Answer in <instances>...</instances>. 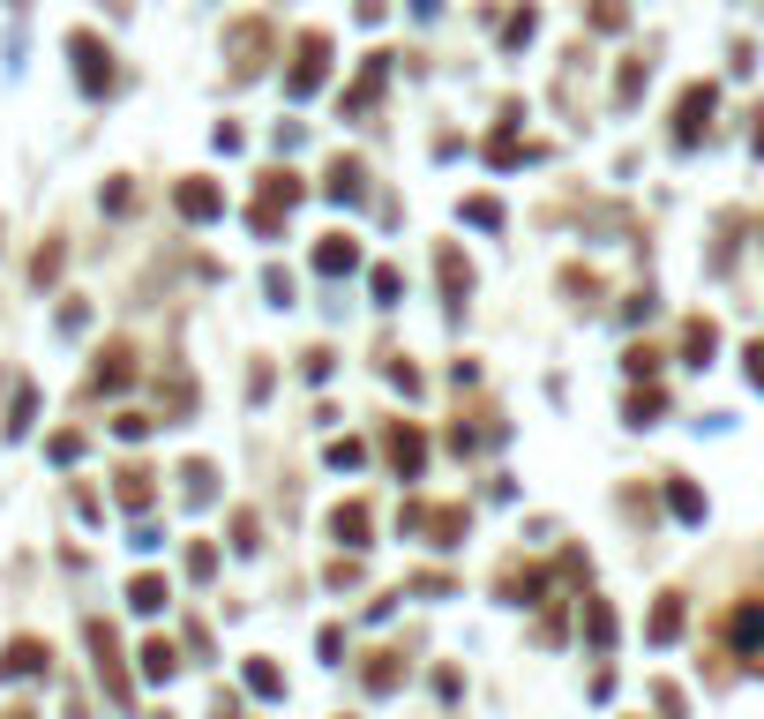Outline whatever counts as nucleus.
<instances>
[{
  "instance_id": "nucleus-27",
  "label": "nucleus",
  "mask_w": 764,
  "mask_h": 719,
  "mask_svg": "<svg viewBox=\"0 0 764 719\" xmlns=\"http://www.w3.org/2000/svg\"><path fill=\"white\" fill-rule=\"evenodd\" d=\"M172 667H180V652H172L166 637H150V644H143V675H150V682H172Z\"/></svg>"
},
{
  "instance_id": "nucleus-7",
  "label": "nucleus",
  "mask_w": 764,
  "mask_h": 719,
  "mask_svg": "<svg viewBox=\"0 0 764 719\" xmlns=\"http://www.w3.org/2000/svg\"><path fill=\"white\" fill-rule=\"evenodd\" d=\"M90 652H98V682L113 689V705H127L135 697V682H127V667H121V637H113V622H90Z\"/></svg>"
},
{
  "instance_id": "nucleus-8",
  "label": "nucleus",
  "mask_w": 764,
  "mask_h": 719,
  "mask_svg": "<svg viewBox=\"0 0 764 719\" xmlns=\"http://www.w3.org/2000/svg\"><path fill=\"white\" fill-rule=\"evenodd\" d=\"M727 644L742 660H764V599H734L727 607Z\"/></svg>"
},
{
  "instance_id": "nucleus-12",
  "label": "nucleus",
  "mask_w": 764,
  "mask_h": 719,
  "mask_svg": "<svg viewBox=\"0 0 764 719\" xmlns=\"http://www.w3.org/2000/svg\"><path fill=\"white\" fill-rule=\"evenodd\" d=\"M127 375H135V345L105 338V345H98V368H90V390H121Z\"/></svg>"
},
{
  "instance_id": "nucleus-19",
  "label": "nucleus",
  "mask_w": 764,
  "mask_h": 719,
  "mask_svg": "<svg viewBox=\"0 0 764 719\" xmlns=\"http://www.w3.org/2000/svg\"><path fill=\"white\" fill-rule=\"evenodd\" d=\"M360 682H368L375 697H390V689L405 682V652H368V667H360Z\"/></svg>"
},
{
  "instance_id": "nucleus-24",
  "label": "nucleus",
  "mask_w": 764,
  "mask_h": 719,
  "mask_svg": "<svg viewBox=\"0 0 764 719\" xmlns=\"http://www.w3.org/2000/svg\"><path fill=\"white\" fill-rule=\"evenodd\" d=\"M166 577H150V570H143V577H135V585H127V607H135V615H158V607H166Z\"/></svg>"
},
{
  "instance_id": "nucleus-9",
  "label": "nucleus",
  "mask_w": 764,
  "mask_h": 719,
  "mask_svg": "<svg viewBox=\"0 0 764 719\" xmlns=\"http://www.w3.org/2000/svg\"><path fill=\"white\" fill-rule=\"evenodd\" d=\"M172 203H180V217H188V225H211V217L225 211V188H217V180H203V172H188V180L172 188Z\"/></svg>"
},
{
  "instance_id": "nucleus-37",
  "label": "nucleus",
  "mask_w": 764,
  "mask_h": 719,
  "mask_svg": "<svg viewBox=\"0 0 764 719\" xmlns=\"http://www.w3.org/2000/svg\"><path fill=\"white\" fill-rule=\"evenodd\" d=\"M188 577H217V548H211V540H195V548H188Z\"/></svg>"
},
{
  "instance_id": "nucleus-21",
  "label": "nucleus",
  "mask_w": 764,
  "mask_h": 719,
  "mask_svg": "<svg viewBox=\"0 0 764 719\" xmlns=\"http://www.w3.org/2000/svg\"><path fill=\"white\" fill-rule=\"evenodd\" d=\"M150 495H158V472H150V465H127L121 472V509H150Z\"/></svg>"
},
{
  "instance_id": "nucleus-26",
  "label": "nucleus",
  "mask_w": 764,
  "mask_h": 719,
  "mask_svg": "<svg viewBox=\"0 0 764 719\" xmlns=\"http://www.w3.org/2000/svg\"><path fill=\"white\" fill-rule=\"evenodd\" d=\"M622 413H630V427H652L660 413H667V397H660V390L644 382V390H630V405H622Z\"/></svg>"
},
{
  "instance_id": "nucleus-14",
  "label": "nucleus",
  "mask_w": 764,
  "mask_h": 719,
  "mask_svg": "<svg viewBox=\"0 0 764 719\" xmlns=\"http://www.w3.org/2000/svg\"><path fill=\"white\" fill-rule=\"evenodd\" d=\"M390 60H397V53H368L360 83H352V98H345V113H352V121H360V113H368V105L382 98V83H390Z\"/></svg>"
},
{
  "instance_id": "nucleus-45",
  "label": "nucleus",
  "mask_w": 764,
  "mask_h": 719,
  "mask_svg": "<svg viewBox=\"0 0 764 719\" xmlns=\"http://www.w3.org/2000/svg\"><path fill=\"white\" fill-rule=\"evenodd\" d=\"M750 382H757V390H764V338L750 345Z\"/></svg>"
},
{
  "instance_id": "nucleus-23",
  "label": "nucleus",
  "mask_w": 764,
  "mask_h": 719,
  "mask_svg": "<svg viewBox=\"0 0 764 719\" xmlns=\"http://www.w3.org/2000/svg\"><path fill=\"white\" fill-rule=\"evenodd\" d=\"M667 509H675L682 525H705V495H697V480H667Z\"/></svg>"
},
{
  "instance_id": "nucleus-1",
  "label": "nucleus",
  "mask_w": 764,
  "mask_h": 719,
  "mask_svg": "<svg viewBox=\"0 0 764 719\" xmlns=\"http://www.w3.org/2000/svg\"><path fill=\"white\" fill-rule=\"evenodd\" d=\"M300 195H307V188H300V172L293 166H270V172H262V195H255V211H248V225L262 233V240H278V225L293 217Z\"/></svg>"
},
{
  "instance_id": "nucleus-6",
  "label": "nucleus",
  "mask_w": 764,
  "mask_h": 719,
  "mask_svg": "<svg viewBox=\"0 0 764 719\" xmlns=\"http://www.w3.org/2000/svg\"><path fill=\"white\" fill-rule=\"evenodd\" d=\"M68 60H76V76H83L90 98H105V90H113V53H105L98 31H76V38H68Z\"/></svg>"
},
{
  "instance_id": "nucleus-18",
  "label": "nucleus",
  "mask_w": 764,
  "mask_h": 719,
  "mask_svg": "<svg viewBox=\"0 0 764 719\" xmlns=\"http://www.w3.org/2000/svg\"><path fill=\"white\" fill-rule=\"evenodd\" d=\"M435 278H442V300H450V307H465V293H472V262L458 248H442L435 255Z\"/></svg>"
},
{
  "instance_id": "nucleus-44",
  "label": "nucleus",
  "mask_w": 764,
  "mask_h": 719,
  "mask_svg": "<svg viewBox=\"0 0 764 719\" xmlns=\"http://www.w3.org/2000/svg\"><path fill=\"white\" fill-rule=\"evenodd\" d=\"M127 435V442H143V435H150V413H121V420H113Z\"/></svg>"
},
{
  "instance_id": "nucleus-20",
  "label": "nucleus",
  "mask_w": 764,
  "mask_h": 719,
  "mask_svg": "<svg viewBox=\"0 0 764 719\" xmlns=\"http://www.w3.org/2000/svg\"><path fill=\"white\" fill-rule=\"evenodd\" d=\"M712 352H720V330H712L705 315H689V323H682V360H689V368H705Z\"/></svg>"
},
{
  "instance_id": "nucleus-2",
  "label": "nucleus",
  "mask_w": 764,
  "mask_h": 719,
  "mask_svg": "<svg viewBox=\"0 0 764 719\" xmlns=\"http://www.w3.org/2000/svg\"><path fill=\"white\" fill-rule=\"evenodd\" d=\"M397 525H405V532H427L435 548H458V540L472 532V509L465 503H405Z\"/></svg>"
},
{
  "instance_id": "nucleus-15",
  "label": "nucleus",
  "mask_w": 764,
  "mask_h": 719,
  "mask_svg": "<svg viewBox=\"0 0 764 719\" xmlns=\"http://www.w3.org/2000/svg\"><path fill=\"white\" fill-rule=\"evenodd\" d=\"M368 532H375V509L368 503H338L330 509V540H338V548H368Z\"/></svg>"
},
{
  "instance_id": "nucleus-13",
  "label": "nucleus",
  "mask_w": 764,
  "mask_h": 719,
  "mask_svg": "<svg viewBox=\"0 0 764 719\" xmlns=\"http://www.w3.org/2000/svg\"><path fill=\"white\" fill-rule=\"evenodd\" d=\"M315 270H323V278H352V270H360V240H352V233H323V240H315Z\"/></svg>"
},
{
  "instance_id": "nucleus-40",
  "label": "nucleus",
  "mask_w": 764,
  "mask_h": 719,
  "mask_svg": "<svg viewBox=\"0 0 764 719\" xmlns=\"http://www.w3.org/2000/svg\"><path fill=\"white\" fill-rule=\"evenodd\" d=\"M413 593H427V599H450V593H458V585H450L442 570H427V577H413Z\"/></svg>"
},
{
  "instance_id": "nucleus-47",
  "label": "nucleus",
  "mask_w": 764,
  "mask_h": 719,
  "mask_svg": "<svg viewBox=\"0 0 764 719\" xmlns=\"http://www.w3.org/2000/svg\"><path fill=\"white\" fill-rule=\"evenodd\" d=\"M0 719H38V712H0Z\"/></svg>"
},
{
  "instance_id": "nucleus-3",
  "label": "nucleus",
  "mask_w": 764,
  "mask_h": 719,
  "mask_svg": "<svg viewBox=\"0 0 764 719\" xmlns=\"http://www.w3.org/2000/svg\"><path fill=\"white\" fill-rule=\"evenodd\" d=\"M323 83H330V31H300L293 76H285V98H315Z\"/></svg>"
},
{
  "instance_id": "nucleus-30",
  "label": "nucleus",
  "mask_w": 764,
  "mask_h": 719,
  "mask_svg": "<svg viewBox=\"0 0 764 719\" xmlns=\"http://www.w3.org/2000/svg\"><path fill=\"white\" fill-rule=\"evenodd\" d=\"M562 293L577 300V307H593V300H599V278H593V270H577V262H570V270H562Z\"/></svg>"
},
{
  "instance_id": "nucleus-34",
  "label": "nucleus",
  "mask_w": 764,
  "mask_h": 719,
  "mask_svg": "<svg viewBox=\"0 0 764 719\" xmlns=\"http://www.w3.org/2000/svg\"><path fill=\"white\" fill-rule=\"evenodd\" d=\"M31 413H38V390L23 382V390H15V405H8V435H23V427H31Z\"/></svg>"
},
{
  "instance_id": "nucleus-17",
  "label": "nucleus",
  "mask_w": 764,
  "mask_h": 719,
  "mask_svg": "<svg viewBox=\"0 0 764 719\" xmlns=\"http://www.w3.org/2000/svg\"><path fill=\"white\" fill-rule=\"evenodd\" d=\"M682 622H689L682 593H660V599H652V622H644V637H652V644H675V637H682Z\"/></svg>"
},
{
  "instance_id": "nucleus-42",
  "label": "nucleus",
  "mask_w": 764,
  "mask_h": 719,
  "mask_svg": "<svg viewBox=\"0 0 764 719\" xmlns=\"http://www.w3.org/2000/svg\"><path fill=\"white\" fill-rule=\"evenodd\" d=\"M233 548H262V540H255V509H240V517H233Z\"/></svg>"
},
{
  "instance_id": "nucleus-43",
  "label": "nucleus",
  "mask_w": 764,
  "mask_h": 719,
  "mask_svg": "<svg viewBox=\"0 0 764 719\" xmlns=\"http://www.w3.org/2000/svg\"><path fill=\"white\" fill-rule=\"evenodd\" d=\"M360 458H368L360 442H330V465H338V472H352V465H360Z\"/></svg>"
},
{
  "instance_id": "nucleus-36",
  "label": "nucleus",
  "mask_w": 764,
  "mask_h": 719,
  "mask_svg": "<svg viewBox=\"0 0 764 719\" xmlns=\"http://www.w3.org/2000/svg\"><path fill=\"white\" fill-rule=\"evenodd\" d=\"M465 217H472V225H487V233H495V225H503V203H495V195H472V203H465Z\"/></svg>"
},
{
  "instance_id": "nucleus-28",
  "label": "nucleus",
  "mask_w": 764,
  "mask_h": 719,
  "mask_svg": "<svg viewBox=\"0 0 764 719\" xmlns=\"http://www.w3.org/2000/svg\"><path fill=\"white\" fill-rule=\"evenodd\" d=\"M585 637H593L599 652L615 644V607H607V599H585Z\"/></svg>"
},
{
  "instance_id": "nucleus-22",
  "label": "nucleus",
  "mask_w": 764,
  "mask_h": 719,
  "mask_svg": "<svg viewBox=\"0 0 764 719\" xmlns=\"http://www.w3.org/2000/svg\"><path fill=\"white\" fill-rule=\"evenodd\" d=\"M180 495H188V503L203 509V503H211V495H217V472L203 465V458H188V465H180Z\"/></svg>"
},
{
  "instance_id": "nucleus-41",
  "label": "nucleus",
  "mask_w": 764,
  "mask_h": 719,
  "mask_svg": "<svg viewBox=\"0 0 764 719\" xmlns=\"http://www.w3.org/2000/svg\"><path fill=\"white\" fill-rule=\"evenodd\" d=\"M390 382H397V390L413 397V390H420V368H413V360H390Z\"/></svg>"
},
{
  "instance_id": "nucleus-16",
  "label": "nucleus",
  "mask_w": 764,
  "mask_h": 719,
  "mask_svg": "<svg viewBox=\"0 0 764 719\" xmlns=\"http://www.w3.org/2000/svg\"><path fill=\"white\" fill-rule=\"evenodd\" d=\"M45 660H53V652H45L38 637H8V652H0V675L15 682V675H45Z\"/></svg>"
},
{
  "instance_id": "nucleus-29",
  "label": "nucleus",
  "mask_w": 764,
  "mask_h": 719,
  "mask_svg": "<svg viewBox=\"0 0 764 719\" xmlns=\"http://www.w3.org/2000/svg\"><path fill=\"white\" fill-rule=\"evenodd\" d=\"M248 689H255V697H285V675H278V660H248Z\"/></svg>"
},
{
  "instance_id": "nucleus-25",
  "label": "nucleus",
  "mask_w": 764,
  "mask_h": 719,
  "mask_svg": "<svg viewBox=\"0 0 764 719\" xmlns=\"http://www.w3.org/2000/svg\"><path fill=\"white\" fill-rule=\"evenodd\" d=\"M540 593H548V577H540V570H503V599H517V607H532Z\"/></svg>"
},
{
  "instance_id": "nucleus-38",
  "label": "nucleus",
  "mask_w": 764,
  "mask_h": 719,
  "mask_svg": "<svg viewBox=\"0 0 764 719\" xmlns=\"http://www.w3.org/2000/svg\"><path fill=\"white\" fill-rule=\"evenodd\" d=\"M593 23H599V31H622V23H630V8H622V0H593Z\"/></svg>"
},
{
  "instance_id": "nucleus-32",
  "label": "nucleus",
  "mask_w": 764,
  "mask_h": 719,
  "mask_svg": "<svg viewBox=\"0 0 764 719\" xmlns=\"http://www.w3.org/2000/svg\"><path fill=\"white\" fill-rule=\"evenodd\" d=\"M644 76H652L644 60H622V76H615V105H637V90H644Z\"/></svg>"
},
{
  "instance_id": "nucleus-11",
  "label": "nucleus",
  "mask_w": 764,
  "mask_h": 719,
  "mask_svg": "<svg viewBox=\"0 0 764 719\" xmlns=\"http://www.w3.org/2000/svg\"><path fill=\"white\" fill-rule=\"evenodd\" d=\"M323 195H330V203H368V166H360V158H330V172H323Z\"/></svg>"
},
{
  "instance_id": "nucleus-46",
  "label": "nucleus",
  "mask_w": 764,
  "mask_h": 719,
  "mask_svg": "<svg viewBox=\"0 0 764 719\" xmlns=\"http://www.w3.org/2000/svg\"><path fill=\"white\" fill-rule=\"evenodd\" d=\"M750 121H757V127H750V150H757V158H764V105H757V113H750Z\"/></svg>"
},
{
  "instance_id": "nucleus-39",
  "label": "nucleus",
  "mask_w": 764,
  "mask_h": 719,
  "mask_svg": "<svg viewBox=\"0 0 764 719\" xmlns=\"http://www.w3.org/2000/svg\"><path fill=\"white\" fill-rule=\"evenodd\" d=\"M532 31H540V15H532V8H517V15H509V31H503V38H509V45H525Z\"/></svg>"
},
{
  "instance_id": "nucleus-33",
  "label": "nucleus",
  "mask_w": 764,
  "mask_h": 719,
  "mask_svg": "<svg viewBox=\"0 0 764 719\" xmlns=\"http://www.w3.org/2000/svg\"><path fill=\"white\" fill-rule=\"evenodd\" d=\"M622 368H630V375H644V382H652V375H660V345H644V338H637L630 352H622Z\"/></svg>"
},
{
  "instance_id": "nucleus-35",
  "label": "nucleus",
  "mask_w": 764,
  "mask_h": 719,
  "mask_svg": "<svg viewBox=\"0 0 764 719\" xmlns=\"http://www.w3.org/2000/svg\"><path fill=\"white\" fill-rule=\"evenodd\" d=\"M525 158V143L509 135V127H495V143H487V166H517Z\"/></svg>"
},
{
  "instance_id": "nucleus-4",
  "label": "nucleus",
  "mask_w": 764,
  "mask_h": 719,
  "mask_svg": "<svg viewBox=\"0 0 764 719\" xmlns=\"http://www.w3.org/2000/svg\"><path fill=\"white\" fill-rule=\"evenodd\" d=\"M712 113H720V90H712V83H689L675 98V143H682V150H697V143L712 135Z\"/></svg>"
},
{
  "instance_id": "nucleus-5",
  "label": "nucleus",
  "mask_w": 764,
  "mask_h": 719,
  "mask_svg": "<svg viewBox=\"0 0 764 719\" xmlns=\"http://www.w3.org/2000/svg\"><path fill=\"white\" fill-rule=\"evenodd\" d=\"M382 458H390L397 480H420V472H427V435L413 420H390V427H382Z\"/></svg>"
},
{
  "instance_id": "nucleus-10",
  "label": "nucleus",
  "mask_w": 764,
  "mask_h": 719,
  "mask_svg": "<svg viewBox=\"0 0 764 719\" xmlns=\"http://www.w3.org/2000/svg\"><path fill=\"white\" fill-rule=\"evenodd\" d=\"M225 53H233V76H262V60H270V23H233Z\"/></svg>"
},
{
  "instance_id": "nucleus-31",
  "label": "nucleus",
  "mask_w": 764,
  "mask_h": 719,
  "mask_svg": "<svg viewBox=\"0 0 764 719\" xmlns=\"http://www.w3.org/2000/svg\"><path fill=\"white\" fill-rule=\"evenodd\" d=\"M368 285H375V307H397V293H405V270H397V262H382Z\"/></svg>"
}]
</instances>
